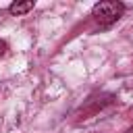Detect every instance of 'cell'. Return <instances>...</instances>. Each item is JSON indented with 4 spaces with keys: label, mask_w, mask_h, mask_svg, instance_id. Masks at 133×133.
<instances>
[{
    "label": "cell",
    "mask_w": 133,
    "mask_h": 133,
    "mask_svg": "<svg viewBox=\"0 0 133 133\" xmlns=\"http://www.w3.org/2000/svg\"><path fill=\"white\" fill-rule=\"evenodd\" d=\"M125 12V4L118 0H104L94 4L91 8V17L96 19V23H100L102 27H108L112 23H116Z\"/></svg>",
    "instance_id": "cell-1"
},
{
    "label": "cell",
    "mask_w": 133,
    "mask_h": 133,
    "mask_svg": "<svg viewBox=\"0 0 133 133\" xmlns=\"http://www.w3.org/2000/svg\"><path fill=\"white\" fill-rule=\"evenodd\" d=\"M33 6H35L33 0H27V2H12V4L8 6V12H10V15H25V12H29Z\"/></svg>",
    "instance_id": "cell-2"
},
{
    "label": "cell",
    "mask_w": 133,
    "mask_h": 133,
    "mask_svg": "<svg viewBox=\"0 0 133 133\" xmlns=\"http://www.w3.org/2000/svg\"><path fill=\"white\" fill-rule=\"evenodd\" d=\"M6 50H8V44H6L4 39H0V56H4V54H6Z\"/></svg>",
    "instance_id": "cell-3"
},
{
    "label": "cell",
    "mask_w": 133,
    "mask_h": 133,
    "mask_svg": "<svg viewBox=\"0 0 133 133\" xmlns=\"http://www.w3.org/2000/svg\"><path fill=\"white\" fill-rule=\"evenodd\" d=\"M125 133H133V127H129V129H127V131H125Z\"/></svg>",
    "instance_id": "cell-4"
}]
</instances>
